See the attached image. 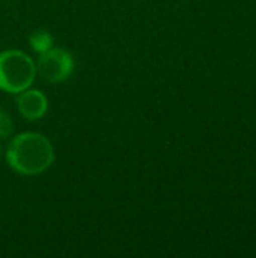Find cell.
<instances>
[{"mask_svg": "<svg viewBox=\"0 0 256 258\" xmlns=\"http://www.w3.org/2000/svg\"><path fill=\"white\" fill-rule=\"evenodd\" d=\"M0 156H2V148H0Z\"/></svg>", "mask_w": 256, "mask_h": 258, "instance_id": "52a82bcc", "label": "cell"}, {"mask_svg": "<svg viewBox=\"0 0 256 258\" xmlns=\"http://www.w3.org/2000/svg\"><path fill=\"white\" fill-rule=\"evenodd\" d=\"M36 71L50 83H59L66 80L74 71V59L71 53L62 48H50L41 53Z\"/></svg>", "mask_w": 256, "mask_h": 258, "instance_id": "3957f363", "label": "cell"}, {"mask_svg": "<svg viewBox=\"0 0 256 258\" xmlns=\"http://www.w3.org/2000/svg\"><path fill=\"white\" fill-rule=\"evenodd\" d=\"M30 41V45L32 48L36 51V53H45L47 50L51 48L53 45V36L47 32V30H36L30 35L29 38Z\"/></svg>", "mask_w": 256, "mask_h": 258, "instance_id": "5b68a950", "label": "cell"}, {"mask_svg": "<svg viewBox=\"0 0 256 258\" xmlns=\"http://www.w3.org/2000/svg\"><path fill=\"white\" fill-rule=\"evenodd\" d=\"M12 130H14V122L11 116L6 113V110L0 107V138L2 139L9 138L12 135Z\"/></svg>", "mask_w": 256, "mask_h": 258, "instance_id": "8992f818", "label": "cell"}, {"mask_svg": "<svg viewBox=\"0 0 256 258\" xmlns=\"http://www.w3.org/2000/svg\"><path fill=\"white\" fill-rule=\"evenodd\" d=\"M9 166L23 175L44 172L54 160L50 141L38 133H21L9 144L6 151Z\"/></svg>", "mask_w": 256, "mask_h": 258, "instance_id": "6da1fadb", "label": "cell"}, {"mask_svg": "<svg viewBox=\"0 0 256 258\" xmlns=\"http://www.w3.org/2000/svg\"><path fill=\"white\" fill-rule=\"evenodd\" d=\"M36 74L33 60L20 50L0 53V89L12 94L26 91Z\"/></svg>", "mask_w": 256, "mask_h": 258, "instance_id": "7a4b0ae2", "label": "cell"}, {"mask_svg": "<svg viewBox=\"0 0 256 258\" xmlns=\"http://www.w3.org/2000/svg\"><path fill=\"white\" fill-rule=\"evenodd\" d=\"M18 110L27 119H39L47 112V98L36 89L23 91L18 98Z\"/></svg>", "mask_w": 256, "mask_h": 258, "instance_id": "277c9868", "label": "cell"}]
</instances>
